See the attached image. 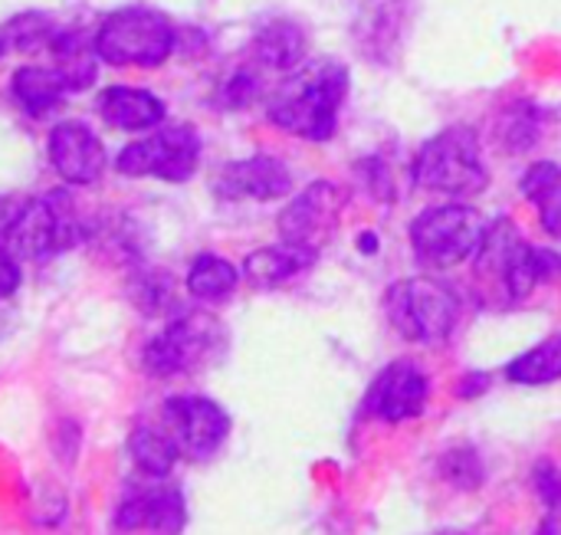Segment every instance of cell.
Listing matches in <instances>:
<instances>
[{
	"mask_svg": "<svg viewBox=\"0 0 561 535\" xmlns=\"http://www.w3.org/2000/svg\"><path fill=\"white\" fill-rule=\"evenodd\" d=\"M345 95L348 69L339 59H316L286 76L270 102V118L296 138L329 141L339 132Z\"/></svg>",
	"mask_w": 561,
	"mask_h": 535,
	"instance_id": "obj_1",
	"label": "cell"
},
{
	"mask_svg": "<svg viewBox=\"0 0 561 535\" xmlns=\"http://www.w3.org/2000/svg\"><path fill=\"white\" fill-rule=\"evenodd\" d=\"M414 181L421 191L444 194L454 201L477 197L490 184V171L483 164L480 135L467 125L444 128L434 135L414 158Z\"/></svg>",
	"mask_w": 561,
	"mask_h": 535,
	"instance_id": "obj_2",
	"label": "cell"
},
{
	"mask_svg": "<svg viewBox=\"0 0 561 535\" xmlns=\"http://www.w3.org/2000/svg\"><path fill=\"white\" fill-rule=\"evenodd\" d=\"M385 312L401 339L437 345L450 339V332L457 329L460 299L447 283L434 276H411V280H398L388 289Z\"/></svg>",
	"mask_w": 561,
	"mask_h": 535,
	"instance_id": "obj_3",
	"label": "cell"
},
{
	"mask_svg": "<svg viewBox=\"0 0 561 535\" xmlns=\"http://www.w3.org/2000/svg\"><path fill=\"white\" fill-rule=\"evenodd\" d=\"M174 23L151 7H122L95 33V53L108 66L154 69L174 53Z\"/></svg>",
	"mask_w": 561,
	"mask_h": 535,
	"instance_id": "obj_4",
	"label": "cell"
},
{
	"mask_svg": "<svg viewBox=\"0 0 561 535\" xmlns=\"http://www.w3.org/2000/svg\"><path fill=\"white\" fill-rule=\"evenodd\" d=\"M82 240V224L66 194H46L20 204L3 224V247L16 260L43 263Z\"/></svg>",
	"mask_w": 561,
	"mask_h": 535,
	"instance_id": "obj_5",
	"label": "cell"
},
{
	"mask_svg": "<svg viewBox=\"0 0 561 535\" xmlns=\"http://www.w3.org/2000/svg\"><path fill=\"white\" fill-rule=\"evenodd\" d=\"M490 224L470 204L450 201L427 207L411 224V247L417 260L431 270H450L477 257Z\"/></svg>",
	"mask_w": 561,
	"mask_h": 535,
	"instance_id": "obj_6",
	"label": "cell"
},
{
	"mask_svg": "<svg viewBox=\"0 0 561 535\" xmlns=\"http://www.w3.org/2000/svg\"><path fill=\"white\" fill-rule=\"evenodd\" d=\"M227 349L224 326L207 312H187L164 326L145 345V368L154 378H174L217 362Z\"/></svg>",
	"mask_w": 561,
	"mask_h": 535,
	"instance_id": "obj_7",
	"label": "cell"
},
{
	"mask_svg": "<svg viewBox=\"0 0 561 535\" xmlns=\"http://www.w3.org/2000/svg\"><path fill=\"white\" fill-rule=\"evenodd\" d=\"M201 164V138L194 125H164L118 151L115 168L128 178H158L184 184Z\"/></svg>",
	"mask_w": 561,
	"mask_h": 535,
	"instance_id": "obj_8",
	"label": "cell"
},
{
	"mask_svg": "<svg viewBox=\"0 0 561 535\" xmlns=\"http://www.w3.org/2000/svg\"><path fill=\"white\" fill-rule=\"evenodd\" d=\"M161 428L174 441L178 454H184L191 460H207L224 447V441L230 434V418L217 401L184 395V398L164 401Z\"/></svg>",
	"mask_w": 561,
	"mask_h": 535,
	"instance_id": "obj_9",
	"label": "cell"
},
{
	"mask_svg": "<svg viewBox=\"0 0 561 535\" xmlns=\"http://www.w3.org/2000/svg\"><path fill=\"white\" fill-rule=\"evenodd\" d=\"M342 207H345V194L339 191V184H332L325 178L306 184L279 214L283 243L319 250L332 237V230L339 227Z\"/></svg>",
	"mask_w": 561,
	"mask_h": 535,
	"instance_id": "obj_10",
	"label": "cell"
},
{
	"mask_svg": "<svg viewBox=\"0 0 561 535\" xmlns=\"http://www.w3.org/2000/svg\"><path fill=\"white\" fill-rule=\"evenodd\" d=\"M414 20V0H358L355 10V43L371 62H394Z\"/></svg>",
	"mask_w": 561,
	"mask_h": 535,
	"instance_id": "obj_11",
	"label": "cell"
},
{
	"mask_svg": "<svg viewBox=\"0 0 561 535\" xmlns=\"http://www.w3.org/2000/svg\"><path fill=\"white\" fill-rule=\"evenodd\" d=\"M49 164L66 184H95L105 171V145L85 122H59L49 132Z\"/></svg>",
	"mask_w": 561,
	"mask_h": 535,
	"instance_id": "obj_12",
	"label": "cell"
},
{
	"mask_svg": "<svg viewBox=\"0 0 561 535\" xmlns=\"http://www.w3.org/2000/svg\"><path fill=\"white\" fill-rule=\"evenodd\" d=\"M427 395H431L427 375L414 362H394L375 378L371 395H368V408L381 421L401 424V421L424 414Z\"/></svg>",
	"mask_w": 561,
	"mask_h": 535,
	"instance_id": "obj_13",
	"label": "cell"
},
{
	"mask_svg": "<svg viewBox=\"0 0 561 535\" xmlns=\"http://www.w3.org/2000/svg\"><path fill=\"white\" fill-rule=\"evenodd\" d=\"M289 191H293V174L273 155H253L233 161L217 174V194L224 201H279Z\"/></svg>",
	"mask_w": 561,
	"mask_h": 535,
	"instance_id": "obj_14",
	"label": "cell"
},
{
	"mask_svg": "<svg viewBox=\"0 0 561 535\" xmlns=\"http://www.w3.org/2000/svg\"><path fill=\"white\" fill-rule=\"evenodd\" d=\"M118 530L125 533L178 535L184 526V497L174 487H145L125 497L115 516Z\"/></svg>",
	"mask_w": 561,
	"mask_h": 535,
	"instance_id": "obj_15",
	"label": "cell"
},
{
	"mask_svg": "<svg viewBox=\"0 0 561 535\" xmlns=\"http://www.w3.org/2000/svg\"><path fill=\"white\" fill-rule=\"evenodd\" d=\"M95 112L102 115L105 125L118 132H145L164 122V102L135 86H108L95 99Z\"/></svg>",
	"mask_w": 561,
	"mask_h": 535,
	"instance_id": "obj_16",
	"label": "cell"
},
{
	"mask_svg": "<svg viewBox=\"0 0 561 535\" xmlns=\"http://www.w3.org/2000/svg\"><path fill=\"white\" fill-rule=\"evenodd\" d=\"M306 49H309V36L299 23L273 20L260 26V33L253 36L250 56H253V66H260L263 72H293L302 66Z\"/></svg>",
	"mask_w": 561,
	"mask_h": 535,
	"instance_id": "obj_17",
	"label": "cell"
},
{
	"mask_svg": "<svg viewBox=\"0 0 561 535\" xmlns=\"http://www.w3.org/2000/svg\"><path fill=\"white\" fill-rule=\"evenodd\" d=\"M316 260H319V250L296 247V243H276V247L253 250L243 263V276L260 289H273V286L296 280L299 273L312 270Z\"/></svg>",
	"mask_w": 561,
	"mask_h": 535,
	"instance_id": "obj_18",
	"label": "cell"
},
{
	"mask_svg": "<svg viewBox=\"0 0 561 535\" xmlns=\"http://www.w3.org/2000/svg\"><path fill=\"white\" fill-rule=\"evenodd\" d=\"M49 53L56 59V72L66 82L69 92H82L95 82V39H89L82 30H59L49 39Z\"/></svg>",
	"mask_w": 561,
	"mask_h": 535,
	"instance_id": "obj_19",
	"label": "cell"
},
{
	"mask_svg": "<svg viewBox=\"0 0 561 535\" xmlns=\"http://www.w3.org/2000/svg\"><path fill=\"white\" fill-rule=\"evenodd\" d=\"M10 86H13V99L20 102V109L33 118L56 112L62 105V95L69 92L59 72L43 69V66H20Z\"/></svg>",
	"mask_w": 561,
	"mask_h": 535,
	"instance_id": "obj_20",
	"label": "cell"
},
{
	"mask_svg": "<svg viewBox=\"0 0 561 535\" xmlns=\"http://www.w3.org/2000/svg\"><path fill=\"white\" fill-rule=\"evenodd\" d=\"M523 194L539 210V224L546 234L561 237V164L556 161H536L523 174Z\"/></svg>",
	"mask_w": 561,
	"mask_h": 535,
	"instance_id": "obj_21",
	"label": "cell"
},
{
	"mask_svg": "<svg viewBox=\"0 0 561 535\" xmlns=\"http://www.w3.org/2000/svg\"><path fill=\"white\" fill-rule=\"evenodd\" d=\"M128 451H131L138 470L148 474L151 480L168 477L181 457L174 441L168 437V431L161 424H135V431L128 434Z\"/></svg>",
	"mask_w": 561,
	"mask_h": 535,
	"instance_id": "obj_22",
	"label": "cell"
},
{
	"mask_svg": "<svg viewBox=\"0 0 561 535\" xmlns=\"http://www.w3.org/2000/svg\"><path fill=\"white\" fill-rule=\"evenodd\" d=\"M240 283V273L230 260L217 253H201L187 270V293L201 303H220L227 299Z\"/></svg>",
	"mask_w": 561,
	"mask_h": 535,
	"instance_id": "obj_23",
	"label": "cell"
},
{
	"mask_svg": "<svg viewBox=\"0 0 561 535\" xmlns=\"http://www.w3.org/2000/svg\"><path fill=\"white\" fill-rule=\"evenodd\" d=\"M506 378L516 385H552L561 378V335H552L546 342H539L536 349L523 352L519 358H513L506 365Z\"/></svg>",
	"mask_w": 561,
	"mask_h": 535,
	"instance_id": "obj_24",
	"label": "cell"
},
{
	"mask_svg": "<svg viewBox=\"0 0 561 535\" xmlns=\"http://www.w3.org/2000/svg\"><path fill=\"white\" fill-rule=\"evenodd\" d=\"M440 477L454 490H477L486 480V467L473 447H454L440 457Z\"/></svg>",
	"mask_w": 561,
	"mask_h": 535,
	"instance_id": "obj_25",
	"label": "cell"
},
{
	"mask_svg": "<svg viewBox=\"0 0 561 535\" xmlns=\"http://www.w3.org/2000/svg\"><path fill=\"white\" fill-rule=\"evenodd\" d=\"M496 138H500V145L510 148V151H526V148H533L536 138H539V115H536L529 105H523V109H516V112H506V118H503L500 128H496Z\"/></svg>",
	"mask_w": 561,
	"mask_h": 535,
	"instance_id": "obj_26",
	"label": "cell"
},
{
	"mask_svg": "<svg viewBox=\"0 0 561 535\" xmlns=\"http://www.w3.org/2000/svg\"><path fill=\"white\" fill-rule=\"evenodd\" d=\"M53 33H56V30L46 23V16H43V13H26L23 20H13V23L7 26V36H10V43H13V46H20V49L49 46Z\"/></svg>",
	"mask_w": 561,
	"mask_h": 535,
	"instance_id": "obj_27",
	"label": "cell"
},
{
	"mask_svg": "<svg viewBox=\"0 0 561 535\" xmlns=\"http://www.w3.org/2000/svg\"><path fill=\"white\" fill-rule=\"evenodd\" d=\"M263 69L260 66H247V69H240V72H233V79L227 82V92H224V99H227V105L230 109H243V105H250L260 92H263V76H260Z\"/></svg>",
	"mask_w": 561,
	"mask_h": 535,
	"instance_id": "obj_28",
	"label": "cell"
},
{
	"mask_svg": "<svg viewBox=\"0 0 561 535\" xmlns=\"http://www.w3.org/2000/svg\"><path fill=\"white\" fill-rule=\"evenodd\" d=\"M533 487H536V493L549 513H561V470L552 460H542L533 470Z\"/></svg>",
	"mask_w": 561,
	"mask_h": 535,
	"instance_id": "obj_29",
	"label": "cell"
},
{
	"mask_svg": "<svg viewBox=\"0 0 561 535\" xmlns=\"http://www.w3.org/2000/svg\"><path fill=\"white\" fill-rule=\"evenodd\" d=\"M16 286H20V266H16V257L0 243V299H7Z\"/></svg>",
	"mask_w": 561,
	"mask_h": 535,
	"instance_id": "obj_30",
	"label": "cell"
},
{
	"mask_svg": "<svg viewBox=\"0 0 561 535\" xmlns=\"http://www.w3.org/2000/svg\"><path fill=\"white\" fill-rule=\"evenodd\" d=\"M467 382H470V385H460V388H457L460 398H473L477 391H486V388H490V378H486V375H467Z\"/></svg>",
	"mask_w": 561,
	"mask_h": 535,
	"instance_id": "obj_31",
	"label": "cell"
},
{
	"mask_svg": "<svg viewBox=\"0 0 561 535\" xmlns=\"http://www.w3.org/2000/svg\"><path fill=\"white\" fill-rule=\"evenodd\" d=\"M358 250H362L365 257H371V253H378V250H381V240H378V234H371V230H365V234L358 237Z\"/></svg>",
	"mask_w": 561,
	"mask_h": 535,
	"instance_id": "obj_32",
	"label": "cell"
},
{
	"mask_svg": "<svg viewBox=\"0 0 561 535\" xmlns=\"http://www.w3.org/2000/svg\"><path fill=\"white\" fill-rule=\"evenodd\" d=\"M536 535H561L559 523H556V520H552V516H549V520H546V523H542V526H539V530H536Z\"/></svg>",
	"mask_w": 561,
	"mask_h": 535,
	"instance_id": "obj_33",
	"label": "cell"
},
{
	"mask_svg": "<svg viewBox=\"0 0 561 535\" xmlns=\"http://www.w3.org/2000/svg\"><path fill=\"white\" fill-rule=\"evenodd\" d=\"M3 49H7V43H3V36H0V56H3Z\"/></svg>",
	"mask_w": 561,
	"mask_h": 535,
	"instance_id": "obj_34",
	"label": "cell"
},
{
	"mask_svg": "<svg viewBox=\"0 0 561 535\" xmlns=\"http://www.w3.org/2000/svg\"><path fill=\"white\" fill-rule=\"evenodd\" d=\"M440 535H463V533H440Z\"/></svg>",
	"mask_w": 561,
	"mask_h": 535,
	"instance_id": "obj_35",
	"label": "cell"
}]
</instances>
